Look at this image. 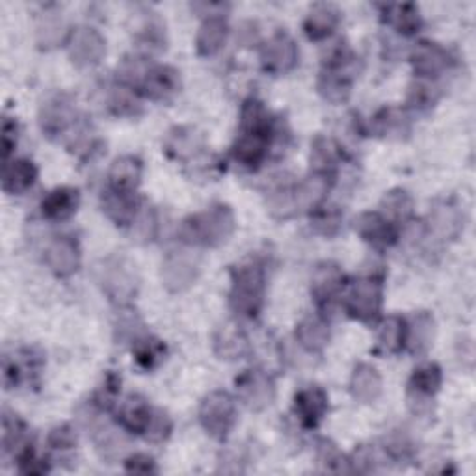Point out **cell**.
I'll return each instance as SVG.
<instances>
[{
  "label": "cell",
  "mask_w": 476,
  "mask_h": 476,
  "mask_svg": "<svg viewBox=\"0 0 476 476\" xmlns=\"http://www.w3.org/2000/svg\"><path fill=\"white\" fill-rule=\"evenodd\" d=\"M319 462L326 465L328 471H333V472H342L346 471L342 467V456L341 453L335 449V445H331V443L328 441H322V445H321V451H319Z\"/></svg>",
  "instance_id": "cell-46"
},
{
  "label": "cell",
  "mask_w": 476,
  "mask_h": 476,
  "mask_svg": "<svg viewBox=\"0 0 476 476\" xmlns=\"http://www.w3.org/2000/svg\"><path fill=\"white\" fill-rule=\"evenodd\" d=\"M214 350L219 359L235 361L247 352V339L235 324L221 326L214 337Z\"/></svg>",
  "instance_id": "cell-29"
},
{
  "label": "cell",
  "mask_w": 476,
  "mask_h": 476,
  "mask_svg": "<svg viewBox=\"0 0 476 476\" xmlns=\"http://www.w3.org/2000/svg\"><path fill=\"white\" fill-rule=\"evenodd\" d=\"M237 421V404L226 391L207 395L200 406V423L216 439H226Z\"/></svg>",
  "instance_id": "cell-4"
},
{
  "label": "cell",
  "mask_w": 476,
  "mask_h": 476,
  "mask_svg": "<svg viewBox=\"0 0 476 476\" xmlns=\"http://www.w3.org/2000/svg\"><path fill=\"white\" fill-rule=\"evenodd\" d=\"M49 445L56 451H68L77 445V434L71 426L61 425L49 434Z\"/></svg>",
  "instance_id": "cell-44"
},
{
  "label": "cell",
  "mask_w": 476,
  "mask_h": 476,
  "mask_svg": "<svg viewBox=\"0 0 476 476\" xmlns=\"http://www.w3.org/2000/svg\"><path fill=\"white\" fill-rule=\"evenodd\" d=\"M99 283L107 296L117 305L129 303L138 291L136 270L125 259H107L99 268Z\"/></svg>",
  "instance_id": "cell-5"
},
{
  "label": "cell",
  "mask_w": 476,
  "mask_h": 476,
  "mask_svg": "<svg viewBox=\"0 0 476 476\" xmlns=\"http://www.w3.org/2000/svg\"><path fill=\"white\" fill-rule=\"evenodd\" d=\"M166 153L175 158V161H192L194 156H198L203 149L200 135H196L192 129H186V126H177L173 129L166 142H164Z\"/></svg>",
  "instance_id": "cell-28"
},
{
  "label": "cell",
  "mask_w": 476,
  "mask_h": 476,
  "mask_svg": "<svg viewBox=\"0 0 476 476\" xmlns=\"http://www.w3.org/2000/svg\"><path fill=\"white\" fill-rule=\"evenodd\" d=\"M15 145H17V123L12 121L10 117H5V121H3V158H5V163H8V158L14 153Z\"/></svg>",
  "instance_id": "cell-47"
},
{
  "label": "cell",
  "mask_w": 476,
  "mask_h": 476,
  "mask_svg": "<svg viewBox=\"0 0 476 476\" xmlns=\"http://www.w3.org/2000/svg\"><path fill=\"white\" fill-rule=\"evenodd\" d=\"M172 432V421L166 414H163V411H154L153 417H151V423H149V428L145 432L147 439H151L153 443H161L164 441Z\"/></svg>",
  "instance_id": "cell-45"
},
{
  "label": "cell",
  "mask_w": 476,
  "mask_h": 476,
  "mask_svg": "<svg viewBox=\"0 0 476 476\" xmlns=\"http://www.w3.org/2000/svg\"><path fill=\"white\" fill-rule=\"evenodd\" d=\"M462 212L453 201H439L430 212V228L441 240H453L460 235Z\"/></svg>",
  "instance_id": "cell-23"
},
{
  "label": "cell",
  "mask_w": 476,
  "mask_h": 476,
  "mask_svg": "<svg viewBox=\"0 0 476 476\" xmlns=\"http://www.w3.org/2000/svg\"><path fill=\"white\" fill-rule=\"evenodd\" d=\"M434 101L435 99H434V95H432V91H430L428 86H415V88H411L409 98H407L409 107H414V108L430 107Z\"/></svg>",
  "instance_id": "cell-49"
},
{
  "label": "cell",
  "mask_w": 476,
  "mask_h": 476,
  "mask_svg": "<svg viewBox=\"0 0 476 476\" xmlns=\"http://www.w3.org/2000/svg\"><path fill=\"white\" fill-rule=\"evenodd\" d=\"M200 265L188 251H170L163 263V283L170 293H184L196 283Z\"/></svg>",
  "instance_id": "cell-7"
},
{
  "label": "cell",
  "mask_w": 476,
  "mask_h": 476,
  "mask_svg": "<svg viewBox=\"0 0 476 476\" xmlns=\"http://www.w3.org/2000/svg\"><path fill=\"white\" fill-rule=\"evenodd\" d=\"M341 12L333 5H316L303 23V30L309 40L321 42L330 38L339 26Z\"/></svg>",
  "instance_id": "cell-25"
},
{
  "label": "cell",
  "mask_w": 476,
  "mask_h": 476,
  "mask_svg": "<svg viewBox=\"0 0 476 476\" xmlns=\"http://www.w3.org/2000/svg\"><path fill=\"white\" fill-rule=\"evenodd\" d=\"M142 91L153 101H168L173 93L179 91V73L168 66H154L145 71Z\"/></svg>",
  "instance_id": "cell-16"
},
{
  "label": "cell",
  "mask_w": 476,
  "mask_h": 476,
  "mask_svg": "<svg viewBox=\"0 0 476 476\" xmlns=\"http://www.w3.org/2000/svg\"><path fill=\"white\" fill-rule=\"evenodd\" d=\"M93 441L105 460L117 458L125 449V439L121 437L119 430L108 425H101L93 430Z\"/></svg>",
  "instance_id": "cell-36"
},
{
  "label": "cell",
  "mask_w": 476,
  "mask_h": 476,
  "mask_svg": "<svg viewBox=\"0 0 476 476\" xmlns=\"http://www.w3.org/2000/svg\"><path fill=\"white\" fill-rule=\"evenodd\" d=\"M45 259H47L49 268L58 277H70L80 266V249L75 240L68 237H61L49 244L45 251Z\"/></svg>",
  "instance_id": "cell-13"
},
{
  "label": "cell",
  "mask_w": 476,
  "mask_h": 476,
  "mask_svg": "<svg viewBox=\"0 0 476 476\" xmlns=\"http://www.w3.org/2000/svg\"><path fill=\"white\" fill-rule=\"evenodd\" d=\"M263 68L274 75H285L296 68L298 63V47L287 32H279L270 38L261 51Z\"/></svg>",
  "instance_id": "cell-9"
},
{
  "label": "cell",
  "mask_w": 476,
  "mask_h": 476,
  "mask_svg": "<svg viewBox=\"0 0 476 476\" xmlns=\"http://www.w3.org/2000/svg\"><path fill=\"white\" fill-rule=\"evenodd\" d=\"M237 389L246 406L253 411H261L274 402L275 387L263 370H247L237 379Z\"/></svg>",
  "instance_id": "cell-10"
},
{
  "label": "cell",
  "mask_w": 476,
  "mask_h": 476,
  "mask_svg": "<svg viewBox=\"0 0 476 476\" xmlns=\"http://www.w3.org/2000/svg\"><path fill=\"white\" fill-rule=\"evenodd\" d=\"M129 228H131V233H133V240H136V242H149V240H153L154 235H156V216H154V210L149 209V207H144L142 210H138L135 221Z\"/></svg>",
  "instance_id": "cell-41"
},
{
  "label": "cell",
  "mask_w": 476,
  "mask_h": 476,
  "mask_svg": "<svg viewBox=\"0 0 476 476\" xmlns=\"http://www.w3.org/2000/svg\"><path fill=\"white\" fill-rule=\"evenodd\" d=\"M166 354V348L161 341L156 339H140L136 341V346H135V358H136V363L142 367V369H153L156 367L158 363L163 361Z\"/></svg>",
  "instance_id": "cell-37"
},
{
  "label": "cell",
  "mask_w": 476,
  "mask_h": 476,
  "mask_svg": "<svg viewBox=\"0 0 476 476\" xmlns=\"http://www.w3.org/2000/svg\"><path fill=\"white\" fill-rule=\"evenodd\" d=\"M328 395L322 387H305L294 397V411L305 428H316L328 414Z\"/></svg>",
  "instance_id": "cell-12"
},
{
  "label": "cell",
  "mask_w": 476,
  "mask_h": 476,
  "mask_svg": "<svg viewBox=\"0 0 476 476\" xmlns=\"http://www.w3.org/2000/svg\"><path fill=\"white\" fill-rule=\"evenodd\" d=\"M395 14L389 15L393 26L404 36H411L421 28V15L414 5H402L393 8Z\"/></svg>",
  "instance_id": "cell-38"
},
{
  "label": "cell",
  "mask_w": 476,
  "mask_h": 476,
  "mask_svg": "<svg viewBox=\"0 0 476 476\" xmlns=\"http://www.w3.org/2000/svg\"><path fill=\"white\" fill-rule=\"evenodd\" d=\"M382 389H384L382 376H379V372L374 367L367 363H361L356 367L352 379H350V391L358 402H363V404L376 402L379 395H382Z\"/></svg>",
  "instance_id": "cell-27"
},
{
  "label": "cell",
  "mask_w": 476,
  "mask_h": 476,
  "mask_svg": "<svg viewBox=\"0 0 476 476\" xmlns=\"http://www.w3.org/2000/svg\"><path fill=\"white\" fill-rule=\"evenodd\" d=\"M231 309L240 316H247V319L257 316L265 303L266 289V274L263 265L257 261L242 263L231 272Z\"/></svg>",
  "instance_id": "cell-3"
},
{
  "label": "cell",
  "mask_w": 476,
  "mask_h": 476,
  "mask_svg": "<svg viewBox=\"0 0 476 476\" xmlns=\"http://www.w3.org/2000/svg\"><path fill=\"white\" fill-rule=\"evenodd\" d=\"M296 339L307 352H321L330 342V326L319 316H307L296 326Z\"/></svg>",
  "instance_id": "cell-30"
},
{
  "label": "cell",
  "mask_w": 476,
  "mask_h": 476,
  "mask_svg": "<svg viewBox=\"0 0 476 476\" xmlns=\"http://www.w3.org/2000/svg\"><path fill=\"white\" fill-rule=\"evenodd\" d=\"M378 339L387 352L398 354L406 346V321L400 319V316H389V319H386L384 324L379 326Z\"/></svg>",
  "instance_id": "cell-35"
},
{
  "label": "cell",
  "mask_w": 476,
  "mask_h": 476,
  "mask_svg": "<svg viewBox=\"0 0 476 476\" xmlns=\"http://www.w3.org/2000/svg\"><path fill=\"white\" fill-rule=\"evenodd\" d=\"M319 91L322 98L333 105H341L352 91V80L337 70H328L319 80Z\"/></svg>",
  "instance_id": "cell-33"
},
{
  "label": "cell",
  "mask_w": 476,
  "mask_h": 476,
  "mask_svg": "<svg viewBox=\"0 0 476 476\" xmlns=\"http://www.w3.org/2000/svg\"><path fill=\"white\" fill-rule=\"evenodd\" d=\"M384 303V285L376 277H365L354 283L346 298V311L356 321L374 322Z\"/></svg>",
  "instance_id": "cell-6"
},
{
  "label": "cell",
  "mask_w": 476,
  "mask_h": 476,
  "mask_svg": "<svg viewBox=\"0 0 476 476\" xmlns=\"http://www.w3.org/2000/svg\"><path fill=\"white\" fill-rule=\"evenodd\" d=\"M335 161H337L335 145L326 138H316L313 144V153H311V164L314 166V172L330 173Z\"/></svg>",
  "instance_id": "cell-39"
},
{
  "label": "cell",
  "mask_w": 476,
  "mask_h": 476,
  "mask_svg": "<svg viewBox=\"0 0 476 476\" xmlns=\"http://www.w3.org/2000/svg\"><path fill=\"white\" fill-rule=\"evenodd\" d=\"M151 417H153V411L149 404L138 395H131L117 409L119 425L131 434H145L149 428Z\"/></svg>",
  "instance_id": "cell-24"
},
{
  "label": "cell",
  "mask_w": 476,
  "mask_h": 476,
  "mask_svg": "<svg viewBox=\"0 0 476 476\" xmlns=\"http://www.w3.org/2000/svg\"><path fill=\"white\" fill-rule=\"evenodd\" d=\"M435 339V321L430 313H417L409 326H406V346L414 356L426 354Z\"/></svg>",
  "instance_id": "cell-22"
},
{
  "label": "cell",
  "mask_w": 476,
  "mask_h": 476,
  "mask_svg": "<svg viewBox=\"0 0 476 476\" xmlns=\"http://www.w3.org/2000/svg\"><path fill=\"white\" fill-rule=\"evenodd\" d=\"M441 382H443V374H441L439 365L426 363V365L419 367L414 372V376H411V379H409V393L414 395L415 400L432 398L439 391Z\"/></svg>",
  "instance_id": "cell-31"
},
{
  "label": "cell",
  "mask_w": 476,
  "mask_h": 476,
  "mask_svg": "<svg viewBox=\"0 0 476 476\" xmlns=\"http://www.w3.org/2000/svg\"><path fill=\"white\" fill-rule=\"evenodd\" d=\"M382 216L389 219L391 224H402V221H407L409 216L414 214V200H411L406 190H391L382 200Z\"/></svg>",
  "instance_id": "cell-34"
},
{
  "label": "cell",
  "mask_w": 476,
  "mask_h": 476,
  "mask_svg": "<svg viewBox=\"0 0 476 476\" xmlns=\"http://www.w3.org/2000/svg\"><path fill=\"white\" fill-rule=\"evenodd\" d=\"M103 207L117 226H126V228L133 224L140 210L135 194H121V192H114V190H110L107 198L103 200Z\"/></svg>",
  "instance_id": "cell-32"
},
{
  "label": "cell",
  "mask_w": 476,
  "mask_h": 476,
  "mask_svg": "<svg viewBox=\"0 0 476 476\" xmlns=\"http://www.w3.org/2000/svg\"><path fill=\"white\" fill-rule=\"evenodd\" d=\"M328 190H330V173L314 172L311 177H307L293 190L296 212L319 207L326 198Z\"/></svg>",
  "instance_id": "cell-21"
},
{
  "label": "cell",
  "mask_w": 476,
  "mask_h": 476,
  "mask_svg": "<svg viewBox=\"0 0 476 476\" xmlns=\"http://www.w3.org/2000/svg\"><path fill=\"white\" fill-rule=\"evenodd\" d=\"M228 34H229V28H228V23L224 21V17L209 15L198 32V38H196L198 52L201 56L218 54L221 49H224Z\"/></svg>",
  "instance_id": "cell-26"
},
{
  "label": "cell",
  "mask_w": 476,
  "mask_h": 476,
  "mask_svg": "<svg viewBox=\"0 0 476 476\" xmlns=\"http://www.w3.org/2000/svg\"><path fill=\"white\" fill-rule=\"evenodd\" d=\"M235 214L228 205H212L210 209L186 218L179 237L188 246L218 247L226 244L235 233Z\"/></svg>",
  "instance_id": "cell-2"
},
{
  "label": "cell",
  "mask_w": 476,
  "mask_h": 476,
  "mask_svg": "<svg viewBox=\"0 0 476 476\" xmlns=\"http://www.w3.org/2000/svg\"><path fill=\"white\" fill-rule=\"evenodd\" d=\"M344 285L342 270L333 263H322L314 268L311 277V294L316 303H328L339 294Z\"/></svg>",
  "instance_id": "cell-17"
},
{
  "label": "cell",
  "mask_w": 476,
  "mask_h": 476,
  "mask_svg": "<svg viewBox=\"0 0 476 476\" xmlns=\"http://www.w3.org/2000/svg\"><path fill=\"white\" fill-rule=\"evenodd\" d=\"M272 135L270 114L261 101L249 99L242 108L240 136L233 145L235 161L249 170L261 166L268 154Z\"/></svg>",
  "instance_id": "cell-1"
},
{
  "label": "cell",
  "mask_w": 476,
  "mask_h": 476,
  "mask_svg": "<svg viewBox=\"0 0 476 476\" xmlns=\"http://www.w3.org/2000/svg\"><path fill=\"white\" fill-rule=\"evenodd\" d=\"M110 190L121 194H135L142 181V163L133 154H125L121 158H116L110 173Z\"/></svg>",
  "instance_id": "cell-18"
},
{
  "label": "cell",
  "mask_w": 476,
  "mask_h": 476,
  "mask_svg": "<svg viewBox=\"0 0 476 476\" xmlns=\"http://www.w3.org/2000/svg\"><path fill=\"white\" fill-rule=\"evenodd\" d=\"M356 231L365 242L378 247L391 246L398 238L395 224H391V221L386 219L379 212H363L356 219Z\"/></svg>",
  "instance_id": "cell-14"
},
{
  "label": "cell",
  "mask_w": 476,
  "mask_h": 476,
  "mask_svg": "<svg viewBox=\"0 0 476 476\" xmlns=\"http://www.w3.org/2000/svg\"><path fill=\"white\" fill-rule=\"evenodd\" d=\"M38 181V168L34 163L26 161V158H19V161H12L5 164L3 170V188L6 194L21 196L26 190L36 184Z\"/></svg>",
  "instance_id": "cell-20"
},
{
  "label": "cell",
  "mask_w": 476,
  "mask_h": 476,
  "mask_svg": "<svg viewBox=\"0 0 476 476\" xmlns=\"http://www.w3.org/2000/svg\"><path fill=\"white\" fill-rule=\"evenodd\" d=\"M415 75L423 79H435L449 68V54L437 43L421 42L411 54Z\"/></svg>",
  "instance_id": "cell-15"
},
{
  "label": "cell",
  "mask_w": 476,
  "mask_h": 476,
  "mask_svg": "<svg viewBox=\"0 0 476 476\" xmlns=\"http://www.w3.org/2000/svg\"><path fill=\"white\" fill-rule=\"evenodd\" d=\"M342 224V214L337 209H328V210H319L314 214L313 226L314 229L322 233L324 237H333L341 229Z\"/></svg>",
  "instance_id": "cell-42"
},
{
  "label": "cell",
  "mask_w": 476,
  "mask_h": 476,
  "mask_svg": "<svg viewBox=\"0 0 476 476\" xmlns=\"http://www.w3.org/2000/svg\"><path fill=\"white\" fill-rule=\"evenodd\" d=\"M125 471L126 472H136V474H149L156 472L154 460L147 454H135L131 458L125 460Z\"/></svg>",
  "instance_id": "cell-48"
},
{
  "label": "cell",
  "mask_w": 476,
  "mask_h": 476,
  "mask_svg": "<svg viewBox=\"0 0 476 476\" xmlns=\"http://www.w3.org/2000/svg\"><path fill=\"white\" fill-rule=\"evenodd\" d=\"M75 119V108L68 95H54L47 99L40 110V125L47 136L66 133Z\"/></svg>",
  "instance_id": "cell-11"
},
{
  "label": "cell",
  "mask_w": 476,
  "mask_h": 476,
  "mask_svg": "<svg viewBox=\"0 0 476 476\" xmlns=\"http://www.w3.org/2000/svg\"><path fill=\"white\" fill-rule=\"evenodd\" d=\"M79 203H80L79 190L70 188V186H61V188L51 190V192L43 198L42 212L51 221H63L77 212Z\"/></svg>",
  "instance_id": "cell-19"
},
{
  "label": "cell",
  "mask_w": 476,
  "mask_h": 476,
  "mask_svg": "<svg viewBox=\"0 0 476 476\" xmlns=\"http://www.w3.org/2000/svg\"><path fill=\"white\" fill-rule=\"evenodd\" d=\"M107 54V42L95 28L80 26L70 40V58L77 68L99 66Z\"/></svg>",
  "instance_id": "cell-8"
},
{
  "label": "cell",
  "mask_w": 476,
  "mask_h": 476,
  "mask_svg": "<svg viewBox=\"0 0 476 476\" xmlns=\"http://www.w3.org/2000/svg\"><path fill=\"white\" fill-rule=\"evenodd\" d=\"M110 108L117 116H135L136 110L140 108V101L136 98L133 86L126 84V86L116 88L110 98Z\"/></svg>",
  "instance_id": "cell-40"
},
{
  "label": "cell",
  "mask_w": 476,
  "mask_h": 476,
  "mask_svg": "<svg viewBox=\"0 0 476 476\" xmlns=\"http://www.w3.org/2000/svg\"><path fill=\"white\" fill-rule=\"evenodd\" d=\"M63 30H66V24H63L61 17L56 15H47L45 21L42 23L40 30H38V36H40V43L45 47H52L58 42H61L63 38Z\"/></svg>",
  "instance_id": "cell-43"
}]
</instances>
